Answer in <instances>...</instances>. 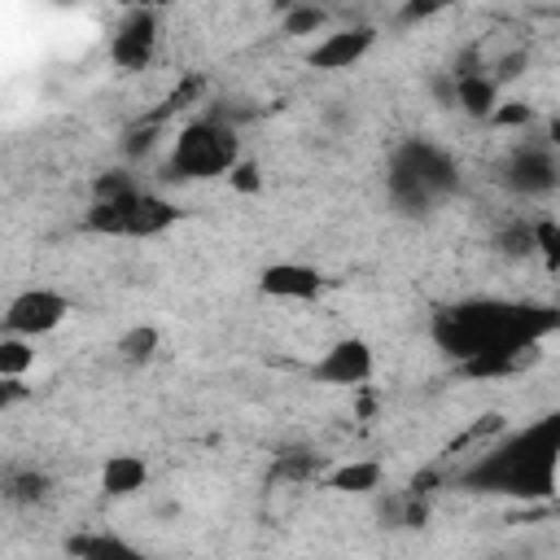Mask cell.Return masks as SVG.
Here are the masks:
<instances>
[{
  "mask_svg": "<svg viewBox=\"0 0 560 560\" xmlns=\"http://www.w3.org/2000/svg\"><path fill=\"white\" fill-rule=\"evenodd\" d=\"M372 376H376V350L354 332L328 341V350L311 363V381L328 389H363Z\"/></svg>",
  "mask_w": 560,
  "mask_h": 560,
  "instance_id": "8",
  "label": "cell"
},
{
  "mask_svg": "<svg viewBox=\"0 0 560 560\" xmlns=\"http://www.w3.org/2000/svg\"><path fill=\"white\" fill-rule=\"evenodd\" d=\"M26 398H31V385L26 381H0V411H13Z\"/></svg>",
  "mask_w": 560,
  "mask_h": 560,
  "instance_id": "27",
  "label": "cell"
},
{
  "mask_svg": "<svg viewBox=\"0 0 560 560\" xmlns=\"http://www.w3.org/2000/svg\"><path fill=\"white\" fill-rule=\"evenodd\" d=\"M284 35H328V9L319 4H289L280 18Z\"/></svg>",
  "mask_w": 560,
  "mask_h": 560,
  "instance_id": "19",
  "label": "cell"
},
{
  "mask_svg": "<svg viewBox=\"0 0 560 560\" xmlns=\"http://www.w3.org/2000/svg\"><path fill=\"white\" fill-rule=\"evenodd\" d=\"M70 315H74V302H70L66 293H57V289H48V284H35V289H22V293L9 298L0 324H4L9 337L39 341V337L57 332Z\"/></svg>",
  "mask_w": 560,
  "mask_h": 560,
  "instance_id": "7",
  "label": "cell"
},
{
  "mask_svg": "<svg viewBox=\"0 0 560 560\" xmlns=\"http://www.w3.org/2000/svg\"><path fill=\"white\" fill-rule=\"evenodd\" d=\"M324 289H328V276L298 258H280L258 271V293L271 302H319Z\"/></svg>",
  "mask_w": 560,
  "mask_h": 560,
  "instance_id": "11",
  "label": "cell"
},
{
  "mask_svg": "<svg viewBox=\"0 0 560 560\" xmlns=\"http://www.w3.org/2000/svg\"><path fill=\"white\" fill-rule=\"evenodd\" d=\"M175 223H179L175 201L153 188H140L127 171H105L92 184V206L83 210V232L92 236L153 241V236H166Z\"/></svg>",
  "mask_w": 560,
  "mask_h": 560,
  "instance_id": "3",
  "label": "cell"
},
{
  "mask_svg": "<svg viewBox=\"0 0 560 560\" xmlns=\"http://www.w3.org/2000/svg\"><path fill=\"white\" fill-rule=\"evenodd\" d=\"M534 254L551 267V271H560V219H534Z\"/></svg>",
  "mask_w": 560,
  "mask_h": 560,
  "instance_id": "20",
  "label": "cell"
},
{
  "mask_svg": "<svg viewBox=\"0 0 560 560\" xmlns=\"http://www.w3.org/2000/svg\"><path fill=\"white\" fill-rule=\"evenodd\" d=\"M276 472L280 477H319V459H311V455H280Z\"/></svg>",
  "mask_w": 560,
  "mask_h": 560,
  "instance_id": "25",
  "label": "cell"
},
{
  "mask_svg": "<svg viewBox=\"0 0 560 560\" xmlns=\"http://www.w3.org/2000/svg\"><path fill=\"white\" fill-rule=\"evenodd\" d=\"M442 4H407L402 13H398V22H424V18H433Z\"/></svg>",
  "mask_w": 560,
  "mask_h": 560,
  "instance_id": "28",
  "label": "cell"
},
{
  "mask_svg": "<svg viewBox=\"0 0 560 560\" xmlns=\"http://www.w3.org/2000/svg\"><path fill=\"white\" fill-rule=\"evenodd\" d=\"M201 92H206V79H201V74H188V79H184V83H179V88L166 96V114H175V109H188V105H192Z\"/></svg>",
  "mask_w": 560,
  "mask_h": 560,
  "instance_id": "24",
  "label": "cell"
},
{
  "mask_svg": "<svg viewBox=\"0 0 560 560\" xmlns=\"http://www.w3.org/2000/svg\"><path fill=\"white\" fill-rule=\"evenodd\" d=\"M451 74H455V70H451ZM455 105H459L468 118L490 122L494 109L503 105V101H499V79H494V74H481V70H459V74H455Z\"/></svg>",
  "mask_w": 560,
  "mask_h": 560,
  "instance_id": "12",
  "label": "cell"
},
{
  "mask_svg": "<svg viewBox=\"0 0 560 560\" xmlns=\"http://www.w3.org/2000/svg\"><path fill=\"white\" fill-rule=\"evenodd\" d=\"M542 354H494V359H477V363H464V368H455L459 376H468V381H503V376H516V372H525L529 363H538Z\"/></svg>",
  "mask_w": 560,
  "mask_h": 560,
  "instance_id": "17",
  "label": "cell"
},
{
  "mask_svg": "<svg viewBox=\"0 0 560 560\" xmlns=\"http://www.w3.org/2000/svg\"><path fill=\"white\" fill-rule=\"evenodd\" d=\"M241 162V136L223 114H201L188 118L166 158H162V179L166 184H206V179H228Z\"/></svg>",
  "mask_w": 560,
  "mask_h": 560,
  "instance_id": "5",
  "label": "cell"
},
{
  "mask_svg": "<svg viewBox=\"0 0 560 560\" xmlns=\"http://www.w3.org/2000/svg\"><path fill=\"white\" fill-rule=\"evenodd\" d=\"M319 481H324V490H337V494H376L381 481H385V464H376V459H346V464H332Z\"/></svg>",
  "mask_w": 560,
  "mask_h": 560,
  "instance_id": "14",
  "label": "cell"
},
{
  "mask_svg": "<svg viewBox=\"0 0 560 560\" xmlns=\"http://www.w3.org/2000/svg\"><path fill=\"white\" fill-rule=\"evenodd\" d=\"M542 140L560 153V109H556V114H547V122H542Z\"/></svg>",
  "mask_w": 560,
  "mask_h": 560,
  "instance_id": "29",
  "label": "cell"
},
{
  "mask_svg": "<svg viewBox=\"0 0 560 560\" xmlns=\"http://www.w3.org/2000/svg\"><path fill=\"white\" fill-rule=\"evenodd\" d=\"M228 188H232V192H245V197H258V192H262V166H258L254 158H241L236 171L228 175Z\"/></svg>",
  "mask_w": 560,
  "mask_h": 560,
  "instance_id": "21",
  "label": "cell"
},
{
  "mask_svg": "<svg viewBox=\"0 0 560 560\" xmlns=\"http://www.w3.org/2000/svg\"><path fill=\"white\" fill-rule=\"evenodd\" d=\"M44 490H48V477H44V472H22V477H9V499H13V503L44 499Z\"/></svg>",
  "mask_w": 560,
  "mask_h": 560,
  "instance_id": "22",
  "label": "cell"
},
{
  "mask_svg": "<svg viewBox=\"0 0 560 560\" xmlns=\"http://www.w3.org/2000/svg\"><path fill=\"white\" fill-rule=\"evenodd\" d=\"M560 332V306L538 298H455L433 311L429 341L455 368L494 354H542L547 337Z\"/></svg>",
  "mask_w": 560,
  "mask_h": 560,
  "instance_id": "1",
  "label": "cell"
},
{
  "mask_svg": "<svg viewBox=\"0 0 560 560\" xmlns=\"http://www.w3.org/2000/svg\"><path fill=\"white\" fill-rule=\"evenodd\" d=\"M455 490L494 494L516 503H547L560 490V407L508 429L499 442L477 451L459 472Z\"/></svg>",
  "mask_w": 560,
  "mask_h": 560,
  "instance_id": "2",
  "label": "cell"
},
{
  "mask_svg": "<svg viewBox=\"0 0 560 560\" xmlns=\"http://www.w3.org/2000/svg\"><path fill=\"white\" fill-rule=\"evenodd\" d=\"M499 179L516 197H551L560 188V153L547 140H516L499 166Z\"/></svg>",
  "mask_w": 560,
  "mask_h": 560,
  "instance_id": "6",
  "label": "cell"
},
{
  "mask_svg": "<svg viewBox=\"0 0 560 560\" xmlns=\"http://www.w3.org/2000/svg\"><path fill=\"white\" fill-rule=\"evenodd\" d=\"M158 39H162V18L158 9H127L109 35V61L122 74L149 70V61L158 57Z\"/></svg>",
  "mask_w": 560,
  "mask_h": 560,
  "instance_id": "9",
  "label": "cell"
},
{
  "mask_svg": "<svg viewBox=\"0 0 560 560\" xmlns=\"http://www.w3.org/2000/svg\"><path fill=\"white\" fill-rule=\"evenodd\" d=\"M118 359L122 363H131V368H144V363H153L158 359V350H162V332L153 328V324H131L122 337H118Z\"/></svg>",
  "mask_w": 560,
  "mask_h": 560,
  "instance_id": "16",
  "label": "cell"
},
{
  "mask_svg": "<svg viewBox=\"0 0 560 560\" xmlns=\"http://www.w3.org/2000/svg\"><path fill=\"white\" fill-rule=\"evenodd\" d=\"M459 188V162L446 144L429 136H407L389 153V175H385V197L398 214L420 219L438 201H446Z\"/></svg>",
  "mask_w": 560,
  "mask_h": 560,
  "instance_id": "4",
  "label": "cell"
},
{
  "mask_svg": "<svg viewBox=\"0 0 560 560\" xmlns=\"http://www.w3.org/2000/svg\"><path fill=\"white\" fill-rule=\"evenodd\" d=\"M534 118V109L529 105H521V101H503L499 109H494V127H521V122H529Z\"/></svg>",
  "mask_w": 560,
  "mask_h": 560,
  "instance_id": "26",
  "label": "cell"
},
{
  "mask_svg": "<svg viewBox=\"0 0 560 560\" xmlns=\"http://www.w3.org/2000/svg\"><path fill=\"white\" fill-rule=\"evenodd\" d=\"M70 556L74 560H149L140 547H131L118 534H83L70 542Z\"/></svg>",
  "mask_w": 560,
  "mask_h": 560,
  "instance_id": "15",
  "label": "cell"
},
{
  "mask_svg": "<svg viewBox=\"0 0 560 560\" xmlns=\"http://www.w3.org/2000/svg\"><path fill=\"white\" fill-rule=\"evenodd\" d=\"M499 245H503V254H512V258L534 254V223H512V228L499 236Z\"/></svg>",
  "mask_w": 560,
  "mask_h": 560,
  "instance_id": "23",
  "label": "cell"
},
{
  "mask_svg": "<svg viewBox=\"0 0 560 560\" xmlns=\"http://www.w3.org/2000/svg\"><path fill=\"white\" fill-rule=\"evenodd\" d=\"M376 44V26L372 22H350V26H337L328 35H319L311 48H306V66L311 70H324V74H341V70H354Z\"/></svg>",
  "mask_w": 560,
  "mask_h": 560,
  "instance_id": "10",
  "label": "cell"
},
{
  "mask_svg": "<svg viewBox=\"0 0 560 560\" xmlns=\"http://www.w3.org/2000/svg\"><path fill=\"white\" fill-rule=\"evenodd\" d=\"M144 486H149V464H144V455L118 451V455H109V459L101 464V490H105L109 499H131V494H140Z\"/></svg>",
  "mask_w": 560,
  "mask_h": 560,
  "instance_id": "13",
  "label": "cell"
},
{
  "mask_svg": "<svg viewBox=\"0 0 560 560\" xmlns=\"http://www.w3.org/2000/svg\"><path fill=\"white\" fill-rule=\"evenodd\" d=\"M31 368H35V341L0 332V381H26Z\"/></svg>",
  "mask_w": 560,
  "mask_h": 560,
  "instance_id": "18",
  "label": "cell"
}]
</instances>
